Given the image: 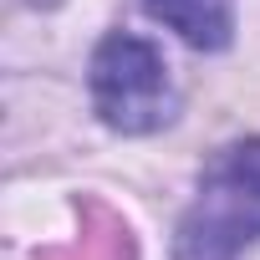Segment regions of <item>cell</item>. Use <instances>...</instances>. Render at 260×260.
Segmentation results:
<instances>
[{"label": "cell", "instance_id": "obj_1", "mask_svg": "<svg viewBox=\"0 0 260 260\" xmlns=\"http://www.w3.org/2000/svg\"><path fill=\"white\" fill-rule=\"evenodd\" d=\"M260 240V138H240L204 164L199 194L179 219L174 260H240Z\"/></svg>", "mask_w": 260, "mask_h": 260}, {"label": "cell", "instance_id": "obj_2", "mask_svg": "<svg viewBox=\"0 0 260 260\" xmlns=\"http://www.w3.org/2000/svg\"><path fill=\"white\" fill-rule=\"evenodd\" d=\"M92 112L122 138H148L179 117V87L164 51L148 36L107 31L87 61Z\"/></svg>", "mask_w": 260, "mask_h": 260}, {"label": "cell", "instance_id": "obj_3", "mask_svg": "<svg viewBox=\"0 0 260 260\" xmlns=\"http://www.w3.org/2000/svg\"><path fill=\"white\" fill-rule=\"evenodd\" d=\"M143 11L153 21H164L179 41H189L194 51H224L235 36V11L230 0H143Z\"/></svg>", "mask_w": 260, "mask_h": 260}]
</instances>
